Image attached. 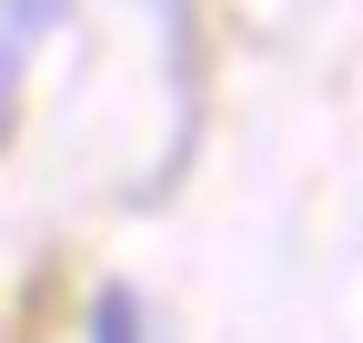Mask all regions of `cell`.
Returning <instances> with one entry per match:
<instances>
[{
	"label": "cell",
	"mask_w": 363,
	"mask_h": 343,
	"mask_svg": "<svg viewBox=\"0 0 363 343\" xmlns=\"http://www.w3.org/2000/svg\"><path fill=\"white\" fill-rule=\"evenodd\" d=\"M91 343H142V303H131L121 283L101 293V303H91Z\"/></svg>",
	"instance_id": "cell-1"
}]
</instances>
